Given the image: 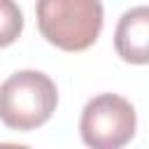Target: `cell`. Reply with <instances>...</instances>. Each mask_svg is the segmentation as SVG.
Instances as JSON below:
<instances>
[{"mask_svg":"<svg viewBox=\"0 0 149 149\" xmlns=\"http://www.w3.org/2000/svg\"><path fill=\"white\" fill-rule=\"evenodd\" d=\"M58 105L54 79L40 70H19L0 84V121L14 130H33L51 119Z\"/></svg>","mask_w":149,"mask_h":149,"instance_id":"cell-1","label":"cell"},{"mask_svg":"<svg viewBox=\"0 0 149 149\" xmlns=\"http://www.w3.org/2000/svg\"><path fill=\"white\" fill-rule=\"evenodd\" d=\"M0 149H30L26 144H14V142H0Z\"/></svg>","mask_w":149,"mask_h":149,"instance_id":"cell-6","label":"cell"},{"mask_svg":"<svg viewBox=\"0 0 149 149\" xmlns=\"http://www.w3.org/2000/svg\"><path fill=\"white\" fill-rule=\"evenodd\" d=\"M23 30V12L12 0H0V49L19 40Z\"/></svg>","mask_w":149,"mask_h":149,"instance_id":"cell-5","label":"cell"},{"mask_svg":"<svg viewBox=\"0 0 149 149\" xmlns=\"http://www.w3.org/2000/svg\"><path fill=\"white\" fill-rule=\"evenodd\" d=\"M137 128L135 107L116 93H100L91 98L79 119V133L91 149H121Z\"/></svg>","mask_w":149,"mask_h":149,"instance_id":"cell-3","label":"cell"},{"mask_svg":"<svg viewBox=\"0 0 149 149\" xmlns=\"http://www.w3.org/2000/svg\"><path fill=\"white\" fill-rule=\"evenodd\" d=\"M35 14L42 37L63 51L88 49L102 30L98 0H40Z\"/></svg>","mask_w":149,"mask_h":149,"instance_id":"cell-2","label":"cell"},{"mask_svg":"<svg viewBox=\"0 0 149 149\" xmlns=\"http://www.w3.org/2000/svg\"><path fill=\"white\" fill-rule=\"evenodd\" d=\"M114 49L126 63H149V5L130 7L121 14L114 30Z\"/></svg>","mask_w":149,"mask_h":149,"instance_id":"cell-4","label":"cell"}]
</instances>
